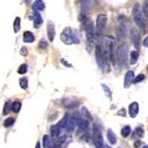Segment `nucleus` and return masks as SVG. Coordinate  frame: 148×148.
<instances>
[{
  "mask_svg": "<svg viewBox=\"0 0 148 148\" xmlns=\"http://www.w3.org/2000/svg\"><path fill=\"white\" fill-rule=\"evenodd\" d=\"M144 79H145V76H144L143 74H140L139 76H138V77H137L136 79L134 80V83H136V84H137V83L142 82V81H143Z\"/></svg>",
  "mask_w": 148,
  "mask_h": 148,
  "instance_id": "nucleus-38",
  "label": "nucleus"
},
{
  "mask_svg": "<svg viewBox=\"0 0 148 148\" xmlns=\"http://www.w3.org/2000/svg\"><path fill=\"white\" fill-rule=\"evenodd\" d=\"M147 69H148V66H147Z\"/></svg>",
  "mask_w": 148,
  "mask_h": 148,
  "instance_id": "nucleus-46",
  "label": "nucleus"
},
{
  "mask_svg": "<svg viewBox=\"0 0 148 148\" xmlns=\"http://www.w3.org/2000/svg\"><path fill=\"white\" fill-rule=\"evenodd\" d=\"M21 107H22V104L20 102H13L11 105V110L15 112V113H19L21 110Z\"/></svg>",
  "mask_w": 148,
  "mask_h": 148,
  "instance_id": "nucleus-28",
  "label": "nucleus"
},
{
  "mask_svg": "<svg viewBox=\"0 0 148 148\" xmlns=\"http://www.w3.org/2000/svg\"><path fill=\"white\" fill-rule=\"evenodd\" d=\"M102 88H104V91H105L106 95H107V97H109V98H112V91L110 90V88H109L108 86L105 85V84H102Z\"/></svg>",
  "mask_w": 148,
  "mask_h": 148,
  "instance_id": "nucleus-34",
  "label": "nucleus"
},
{
  "mask_svg": "<svg viewBox=\"0 0 148 148\" xmlns=\"http://www.w3.org/2000/svg\"><path fill=\"white\" fill-rule=\"evenodd\" d=\"M18 73H19L20 75H24L27 73V65H26L25 63H23L22 65L18 68Z\"/></svg>",
  "mask_w": 148,
  "mask_h": 148,
  "instance_id": "nucleus-36",
  "label": "nucleus"
},
{
  "mask_svg": "<svg viewBox=\"0 0 148 148\" xmlns=\"http://www.w3.org/2000/svg\"><path fill=\"white\" fill-rule=\"evenodd\" d=\"M131 128L130 125H125V126H123L122 130H121V136L123 137V138H128L130 135H131Z\"/></svg>",
  "mask_w": 148,
  "mask_h": 148,
  "instance_id": "nucleus-23",
  "label": "nucleus"
},
{
  "mask_svg": "<svg viewBox=\"0 0 148 148\" xmlns=\"http://www.w3.org/2000/svg\"><path fill=\"white\" fill-rule=\"evenodd\" d=\"M125 31H126V29H125V25L124 23H119V25H118V28H117V37H118V40H123L125 37Z\"/></svg>",
  "mask_w": 148,
  "mask_h": 148,
  "instance_id": "nucleus-15",
  "label": "nucleus"
},
{
  "mask_svg": "<svg viewBox=\"0 0 148 148\" xmlns=\"http://www.w3.org/2000/svg\"><path fill=\"white\" fill-rule=\"evenodd\" d=\"M20 54L23 55V56H27V54H28V50H27V48H26V47H23V48H21Z\"/></svg>",
  "mask_w": 148,
  "mask_h": 148,
  "instance_id": "nucleus-39",
  "label": "nucleus"
},
{
  "mask_svg": "<svg viewBox=\"0 0 148 148\" xmlns=\"http://www.w3.org/2000/svg\"><path fill=\"white\" fill-rule=\"evenodd\" d=\"M131 40L134 44L135 48L138 50L140 49V45H141V35H140L139 31L136 28L131 29Z\"/></svg>",
  "mask_w": 148,
  "mask_h": 148,
  "instance_id": "nucleus-8",
  "label": "nucleus"
},
{
  "mask_svg": "<svg viewBox=\"0 0 148 148\" xmlns=\"http://www.w3.org/2000/svg\"><path fill=\"white\" fill-rule=\"evenodd\" d=\"M95 58H96V62L100 68H104L106 65H107V63H106L105 59H104V56H102V49H100V45L97 46L96 49H95Z\"/></svg>",
  "mask_w": 148,
  "mask_h": 148,
  "instance_id": "nucleus-9",
  "label": "nucleus"
},
{
  "mask_svg": "<svg viewBox=\"0 0 148 148\" xmlns=\"http://www.w3.org/2000/svg\"><path fill=\"white\" fill-rule=\"evenodd\" d=\"M134 146H135V148H139L140 146H141V141H139V140H137L136 142L134 143Z\"/></svg>",
  "mask_w": 148,
  "mask_h": 148,
  "instance_id": "nucleus-41",
  "label": "nucleus"
},
{
  "mask_svg": "<svg viewBox=\"0 0 148 148\" xmlns=\"http://www.w3.org/2000/svg\"><path fill=\"white\" fill-rule=\"evenodd\" d=\"M60 134V128H58V125H52L51 126V137L53 139L58 138Z\"/></svg>",
  "mask_w": 148,
  "mask_h": 148,
  "instance_id": "nucleus-21",
  "label": "nucleus"
},
{
  "mask_svg": "<svg viewBox=\"0 0 148 148\" xmlns=\"http://www.w3.org/2000/svg\"><path fill=\"white\" fill-rule=\"evenodd\" d=\"M78 126H79V133H81V134H86L89 130L88 120L85 119V118H80Z\"/></svg>",
  "mask_w": 148,
  "mask_h": 148,
  "instance_id": "nucleus-10",
  "label": "nucleus"
},
{
  "mask_svg": "<svg viewBox=\"0 0 148 148\" xmlns=\"http://www.w3.org/2000/svg\"><path fill=\"white\" fill-rule=\"evenodd\" d=\"M35 148H40V142L36 143V146H35Z\"/></svg>",
  "mask_w": 148,
  "mask_h": 148,
  "instance_id": "nucleus-44",
  "label": "nucleus"
},
{
  "mask_svg": "<svg viewBox=\"0 0 148 148\" xmlns=\"http://www.w3.org/2000/svg\"><path fill=\"white\" fill-rule=\"evenodd\" d=\"M21 29V19L19 17H17L14 21V31L17 33V32L20 31Z\"/></svg>",
  "mask_w": 148,
  "mask_h": 148,
  "instance_id": "nucleus-26",
  "label": "nucleus"
},
{
  "mask_svg": "<svg viewBox=\"0 0 148 148\" xmlns=\"http://www.w3.org/2000/svg\"><path fill=\"white\" fill-rule=\"evenodd\" d=\"M61 62L63 63V65L67 66V67H71V64H69V63H67V62H66V61H65V60H64V59H61Z\"/></svg>",
  "mask_w": 148,
  "mask_h": 148,
  "instance_id": "nucleus-42",
  "label": "nucleus"
},
{
  "mask_svg": "<svg viewBox=\"0 0 148 148\" xmlns=\"http://www.w3.org/2000/svg\"><path fill=\"white\" fill-rule=\"evenodd\" d=\"M143 45H144V47H146V48H148V36L144 38V42H143Z\"/></svg>",
  "mask_w": 148,
  "mask_h": 148,
  "instance_id": "nucleus-43",
  "label": "nucleus"
},
{
  "mask_svg": "<svg viewBox=\"0 0 148 148\" xmlns=\"http://www.w3.org/2000/svg\"><path fill=\"white\" fill-rule=\"evenodd\" d=\"M20 86L23 89L28 88V80L26 79V78H22V79H20Z\"/></svg>",
  "mask_w": 148,
  "mask_h": 148,
  "instance_id": "nucleus-33",
  "label": "nucleus"
},
{
  "mask_svg": "<svg viewBox=\"0 0 148 148\" xmlns=\"http://www.w3.org/2000/svg\"><path fill=\"white\" fill-rule=\"evenodd\" d=\"M43 146L45 148L51 147V137L48 136V135H45L43 137Z\"/></svg>",
  "mask_w": 148,
  "mask_h": 148,
  "instance_id": "nucleus-25",
  "label": "nucleus"
},
{
  "mask_svg": "<svg viewBox=\"0 0 148 148\" xmlns=\"http://www.w3.org/2000/svg\"><path fill=\"white\" fill-rule=\"evenodd\" d=\"M81 114H83V116L85 117V119H87V120L92 119V117H91L90 113H89V111L85 108V107H83L82 108V110H81Z\"/></svg>",
  "mask_w": 148,
  "mask_h": 148,
  "instance_id": "nucleus-31",
  "label": "nucleus"
},
{
  "mask_svg": "<svg viewBox=\"0 0 148 148\" xmlns=\"http://www.w3.org/2000/svg\"><path fill=\"white\" fill-rule=\"evenodd\" d=\"M24 42H25V43H33L34 35L30 31L24 32Z\"/></svg>",
  "mask_w": 148,
  "mask_h": 148,
  "instance_id": "nucleus-22",
  "label": "nucleus"
},
{
  "mask_svg": "<svg viewBox=\"0 0 148 148\" xmlns=\"http://www.w3.org/2000/svg\"><path fill=\"white\" fill-rule=\"evenodd\" d=\"M138 113H139V105H138V102H131L130 107H128V115L131 118H135L138 115Z\"/></svg>",
  "mask_w": 148,
  "mask_h": 148,
  "instance_id": "nucleus-12",
  "label": "nucleus"
},
{
  "mask_svg": "<svg viewBox=\"0 0 148 148\" xmlns=\"http://www.w3.org/2000/svg\"><path fill=\"white\" fill-rule=\"evenodd\" d=\"M142 11H143V14H144V16H145L146 19L148 20V0H145Z\"/></svg>",
  "mask_w": 148,
  "mask_h": 148,
  "instance_id": "nucleus-37",
  "label": "nucleus"
},
{
  "mask_svg": "<svg viewBox=\"0 0 148 148\" xmlns=\"http://www.w3.org/2000/svg\"><path fill=\"white\" fill-rule=\"evenodd\" d=\"M82 22L84 24V28L86 30V37H87V51L90 53L93 46L94 36H95V29H94L93 23L91 20H88L82 15Z\"/></svg>",
  "mask_w": 148,
  "mask_h": 148,
  "instance_id": "nucleus-2",
  "label": "nucleus"
},
{
  "mask_svg": "<svg viewBox=\"0 0 148 148\" xmlns=\"http://www.w3.org/2000/svg\"><path fill=\"white\" fill-rule=\"evenodd\" d=\"M65 140H66V137L65 136L61 137V138H59V139H57V141L55 142L54 147H53V148H60L61 146L63 145V144H64Z\"/></svg>",
  "mask_w": 148,
  "mask_h": 148,
  "instance_id": "nucleus-27",
  "label": "nucleus"
},
{
  "mask_svg": "<svg viewBox=\"0 0 148 148\" xmlns=\"http://www.w3.org/2000/svg\"><path fill=\"white\" fill-rule=\"evenodd\" d=\"M143 135H144V131H143V128L140 126V128H137L136 130L134 131L133 133V139L134 140H138L140 138H142Z\"/></svg>",
  "mask_w": 148,
  "mask_h": 148,
  "instance_id": "nucleus-19",
  "label": "nucleus"
},
{
  "mask_svg": "<svg viewBox=\"0 0 148 148\" xmlns=\"http://www.w3.org/2000/svg\"><path fill=\"white\" fill-rule=\"evenodd\" d=\"M92 140L96 148H104V139L102 136V131L96 124L92 125Z\"/></svg>",
  "mask_w": 148,
  "mask_h": 148,
  "instance_id": "nucleus-5",
  "label": "nucleus"
},
{
  "mask_svg": "<svg viewBox=\"0 0 148 148\" xmlns=\"http://www.w3.org/2000/svg\"><path fill=\"white\" fill-rule=\"evenodd\" d=\"M61 40H62V43L66 44V45H71V44L79 43L78 36L76 35V32L71 28H69V27L65 28L62 31V33H61Z\"/></svg>",
  "mask_w": 148,
  "mask_h": 148,
  "instance_id": "nucleus-3",
  "label": "nucleus"
},
{
  "mask_svg": "<svg viewBox=\"0 0 148 148\" xmlns=\"http://www.w3.org/2000/svg\"><path fill=\"white\" fill-rule=\"evenodd\" d=\"M93 4H95V1H94V0H84V2H83V9H89V7H91Z\"/></svg>",
  "mask_w": 148,
  "mask_h": 148,
  "instance_id": "nucleus-30",
  "label": "nucleus"
},
{
  "mask_svg": "<svg viewBox=\"0 0 148 148\" xmlns=\"http://www.w3.org/2000/svg\"><path fill=\"white\" fill-rule=\"evenodd\" d=\"M47 33H48V37L50 42H53L55 37V26L53 23H49L48 27H47Z\"/></svg>",
  "mask_w": 148,
  "mask_h": 148,
  "instance_id": "nucleus-16",
  "label": "nucleus"
},
{
  "mask_svg": "<svg viewBox=\"0 0 148 148\" xmlns=\"http://www.w3.org/2000/svg\"><path fill=\"white\" fill-rule=\"evenodd\" d=\"M118 115H119V116H123V117H124L125 115H126V112H125L124 109H121V110H119V112H118Z\"/></svg>",
  "mask_w": 148,
  "mask_h": 148,
  "instance_id": "nucleus-40",
  "label": "nucleus"
},
{
  "mask_svg": "<svg viewBox=\"0 0 148 148\" xmlns=\"http://www.w3.org/2000/svg\"><path fill=\"white\" fill-rule=\"evenodd\" d=\"M31 18H32V21H33L35 27H38V26H40L43 24V18H42V16L40 15V11H33Z\"/></svg>",
  "mask_w": 148,
  "mask_h": 148,
  "instance_id": "nucleus-14",
  "label": "nucleus"
},
{
  "mask_svg": "<svg viewBox=\"0 0 148 148\" xmlns=\"http://www.w3.org/2000/svg\"><path fill=\"white\" fill-rule=\"evenodd\" d=\"M107 138H108L109 142L111 143L112 145L116 144V142H117L116 136H115V134H114V133L111 131V130H108V133H107Z\"/></svg>",
  "mask_w": 148,
  "mask_h": 148,
  "instance_id": "nucleus-20",
  "label": "nucleus"
},
{
  "mask_svg": "<svg viewBox=\"0 0 148 148\" xmlns=\"http://www.w3.org/2000/svg\"><path fill=\"white\" fill-rule=\"evenodd\" d=\"M128 49L126 45H121L117 48V52H116V60H117V64L122 67L126 63V60H128Z\"/></svg>",
  "mask_w": 148,
  "mask_h": 148,
  "instance_id": "nucleus-4",
  "label": "nucleus"
},
{
  "mask_svg": "<svg viewBox=\"0 0 148 148\" xmlns=\"http://www.w3.org/2000/svg\"><path fill=\"white\" fill-rule=\"evenodd\" d=\"M135 80V74L133 71H128L126 74H125L124 77V87L125 88H128L131 85V83H134Z\"/></svg>",
  "mask_w": 148,
  "mask_h": 148,
  "instance_id": "nucleus-11",
  "label": "nucleus"
},
{
  "mask_svg": "<svg viewBox=\"0 0 148 148\" xmlns=\"http://www.w3.org/2000/svg\"><path fill=\"white\" fill-rule=\"evenodd\" d=\"M68 118H69V116L68 115H65V116L63 117L62 119L60 120L59 121V123H58V128L61 130V128H66L67 126V122H68Z\"/></svg>",
  "mask_w": 148,
  "mask_h": 148,
  "instance_id": "nucleus-24",
  "label": "nucleus"
},
{
  "mask_svg": "<svg viewBox=\"0 0 148 148\" xmlns=\"http://www.w3.org/2000/svg\"><path fill=\"white\" fill-rule=\"evenodd\" d=\"M33 9H35L36 11H42L45 9V3H44L43 0H35L32 4Z\"/></svg>",
  "mask_w": 148,
  "mask_h": 148,
  "instance_id": "nucleus-17",
  "label": "nucleus"
},
{
  "mask_svg": "<svg viewBox=\"0 0 148 148\" xmlns=\"http://www.w3.org/2000/svg\"><path fill=\"white\" fill-rule=\"evenodd\" d=\"M14 123H15V118H13V117H7V118L4 120L3 125H4L5 128H11Z\"/></svg>",
  "mask_w": 148,
  "mask_h": 148,
  "instance_id": "nucleus-29",
  "label": "nucleus"
},
{
  "mask_svg": "<svg viewBox=\"0 0 148 148\" xmlns=\"http://www.w3.org/2000/svg\"><path fill=\"white\" fill-rule=\"evenodd\" d=\"M139 59V52L135 50V51H131V56H130V63H131V65H134L136 64L137 61Z\"/></svg>",
  "mask_w": 148,
  "mask_h": 148,
  "instance_id": "nucleus-18",
  "label": "nucleus"
},
{
  "mask_svg": "<svg viewBox=\"0 0 148 148\" xmlns=\"http://www.w3.org/2000/svg\"><path fill=\"white\" fill-rule=\"evenodd\" d=\"M106 23H107V16L105 14L98 15L96 18V27H95V34H97L98 36L102 35L105 30Z\"/></svg>",
  "mask_w": 148,
  "mask_h": 148,
  "instance_id": "nucleus-6",
  "label": "nucleus"
},
{
  "mask_svg": "<svg viewBox=\"0 0 148 148\" xmlns=\"http://www.w3.org/2000/svg\"><path fill=\"white\" fill-rule=\"evenodd\" d=\"M133 17H134L135 23L138 25V27L142 30V32L145 33L148 30V23L139 3H136L134 7H133Z\"/></svg>",
  "mask_w": 148,
  "mask_h": 148,
  "instance_id": "nucleus-1",
  "label": "nucleus"
},
{
  "mask_svg": "<svg viewBox=\"0 0 148 148\" xmlns=\"http://www.w3.org/2000/svg\"><path fill=\"white\" fill-rule=\"evenodd\" d=\"M50 148H51V147H50Z\"/></svg>",
  "mask_w": 148,
  "mask_h": 148,
  "instance_id": "nucleus-47",
  "label": "nucleus"
},
{
  "mask_svg": "<svg viewBox=\"0 0 148 148\" xmlns=\"http://www.w3.org/2000/svg\"><path fill=\"white\" fill-rule=\"evenodd\" d=\"M11 110V102H6L5 104H4V107H3V115H6V114H9Z\"/></svg>",
  "mask_w": 148,
  "mask_h": 148,
  "instance_id": "nucleus-32",
  "label": "nucleus"
},
{
  "mask_svg": "<svg viewBox=\"0 0 148 148\" xmlns=\"http://www.w3.org/2000/svg\"><path fill=\"white\" fill-rule=\"evenodd\" d=\"M81 117L79 116V114L78 113H75L73 114L69 118H68V122H67V126H66V130H67L68 133H71V131H74L76 126L78 125L79 123V120Z\"/></svg>",
  "mask_w": 148,
  "mask_h": 148,
  "instance_id": "nucleus-7",
  "label": "nucleus"
},
{
  "mask_svg": "<svg viewBox=\"0 0 148 148\" xmlns=\"http://www.w3.org/2000/svg\"><path fill=\"white\" fill-rule=\"evenodd\" d=\"M142 148H148V145H145L144 147H142Z\"/></svg>",
  "mask_w": 148,
  "mask_h": 148,
  "instance_id": "nucleus-45",
  "label": "nucleus"
},
{
  "mask_svg": "<svg viewBox=\"0 0 148 148\" xmlns=\"http://www.w3.org/2000/svg\"><path fill=\"white\" fill-rule=\"evenodd\" d=\"M38 48L42 49V50H45V49L48 48V42L46 40H40V43H38Z\"/></svg>",
  "mask_w": 148,
  "mask_h": 148,
  "instance_id": "nucleus-35",
  "label": "nucleus"
},
{
  "mask_svg": "<svg viewBox=\"0 0 148 148\" xmlns=\"http://www.w3.org/2000/svg\"><path fill=\"white\" fill-rule=\"evenodd\" d=\"M62 105L64 108H67V109H71V108H75V107H77L79 105V102L76 100H73V98H63L62 100Z\"/></svg>",
  "mask_w": 148,
  "mask_h": 148,
  "instance_id": "nucleus-13",
  "label": "nucleus"
}]
</instances>
